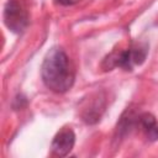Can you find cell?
I'll use <instances>...</instances> for the list:
<instances>
[{
    "label": "cell",
    "mask_w": 158,
    "mask_h": 158,
    "mask_svg": "<svg viewBox=\"0 0 158 158\" xmlns=\"http://www.w3.org/2000/svg\"><path fill=\"white\" fill-rule=\"evenodd\" d=\"M42 80L54 93H65L74 83V68L65 52L60 48H52L42 63Z\"/></svg>",
    "instance_id": "cell-1"
},
{
    "label": "cell",
    "mask_w": 158,
    "mask_h": 158,
    "mask_svg": "<svg viewBox=\"0 0 158 158\" xmlns=\"http://www.w3.org/2000/svg\"><path fill=\"white\" fill-rule=\"evenodd\" d=\"M148 48L146 44H136L130 48L121 51L118 53H111L104 60L106 69H112L115 67L123 68L125 70H131L135 65H139L144 62Z\"/></svg>",
    "instance_id": "cell-2"
},
{
    "label": "cell",
    "mask_w": 158,
    "mask_h": 158,
    "mask_svg": "<svg viewBox=\"0 0 158 158\" xmlns=\"http://www.w3.org/2000/svg\"><path fill=\"white\" fill-rule=\"evenodd\" d=\"M28 20L30 15L25 0H7L4 9V22L11 32H22L27 27Z\"/></svg>",
    "instance_id": "cell-3"
},
{
    "label": "cell",
    "mask_w": 158,
    "mask_h": 158,
    "mask_svg": "<svg viewBox=\"0 0 158 158\" xmlns=\"http://www.w3.org/2000/svg\"><path fill=\"white\" fill-rule=\"evenodd\" d=\"M74 142H75L74 132L70 128L64 127L60 131H58L57 135L54 136L52 142V151L54 154L59 157H64L73 149Z\"/></svg>",
    "instance_id": "cell-4"
},
{
    "label": "cell",
    "mask_w": 158,
    "mask_h": 158,
    "mask_svg": "<svg viewBox=\"0 0 158 158\" xmlns=\"http://www.w3.org/2000/svg\"><path fill=\"white\" fill-rule=\"evenodd\" d=\"M138 123L146 133L147 138L151 141L158 139V122L152 114L144 112L138 117Z\"/></svg>",
    "instance_id": "cell-5"
},
{
    "label": "cell",
    "mask_w": 158,
    "mask_h": 158,
    "mask_svg": "<svg viewBox=\"0 0 158 158\" xmlns=\"http://www.w3.org/2000/svg\"><path fill=\"white\" fill-rule=\"evenodd\" d=\"M58 4L60 5H64V6H69V5H74L77 2H79L80 0H56Z\"/></svg>",
    "instance_id": "cell-6"
}]
</instances>
